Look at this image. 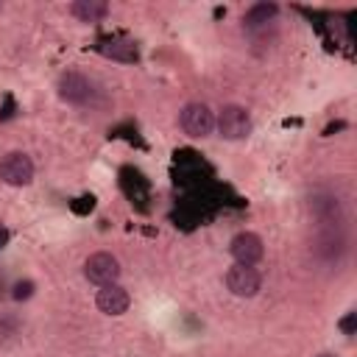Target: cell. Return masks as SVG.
Segmentation results:
<instances>
[{"instance_id":"12","label":"cell","mask_w":357,"mask_h":357,"mask_svg":"<svg viewBox=\"0 0 357 357\" xmlns=\"http://www.w3.org/2000/svg\"><path fill=\"white\" fill-rule=\"evenodd\" d=\"M11 296H14L17 301H25V298H31V296H33V282H31V279H22V282H17Z\"/></svg>"},{"instance_id":"1","label":"cell","mask_w":357,"mask_h":357,"mask_svg":"<svg viewBox=\"0 0 357 357\" xmlns=\"http://www.w3.org/2000/svg\"><path fill=\"white\" fill-rule=\"evenodd\" d=\"M215 128L223 139H245L251 134V112L240 103H226L215 117Z\"/></svg>"},{"instance_id":"15","label":"cell","mask_w":357,"mask_h":357,"mask_svg":"<svg viewBox=\"0 0 357 357\" xmlns=\"http://www.w3.org/2000/svg\"><path fill=\"white\" fill-rule=\"evenodd\" d=\"M324 357H326V354H324Z\"/></svg>"},{"instance_id":"10","label":"cell","mask_w":357,"mask_h":357,"mask_svg":"<svg viewBox=\"0 0 357 357\" xmlns=\"http://www.w3.org/2000/svg\"><path fill=\"white\" fill-rule=\"evenodd\" d=\"M276 14H279V6H276V3H254V6L243 14V28H245V31L265 28L268 22H273Z\"/></svg>"},{"instance_id":"9","label":"cell","mask_w":357,"mask_h":357,"mask_svg":"<svg viewBox=\"0 0 357 357\" xmlns=\"http://www.w3.org/2000/svg\"><path fill=\"white\" fill-rule=\"evenodd\" d=\"M98 50L106 56V59H114V61H123V64H134L139 59V50L134 42L123 39V36H106L98 42Z\"/></svg>"},{"instance_id":"2","label":"cell","mask_w":357,"mask_h":357,"mask_svg":"<svg viewBox=\"0 0 357 357\" xmlns=\"http://www.w3.org/2000/svg\"><path fill=\"white\" fill-rule=\"evenodd\" d=\"M178 126H181V131H184L187 137L204 139V137H209V134L215 131V112H212L206 103L192 100V103H187V106L178 112Z\"/></svg>"},{"instance_id":"11","label":"cell","mask_w":357,"mask_h":357,"mask_svg":"<svg viewBox=\"0 0 357 357\" xmlns=\"http://www.w3.org/2000/svg\"><path fill=\"white\" fill-rule=\"evenodd\" d=\"M70 14L81 22H100L109 14V6L103 0H75L70 6Z\"/></svg>"},{"instance_id":"8","label":"cell","mask_w":357,"mask_h":357,"mask_svg":"<svg viewBox=\"0 0 357 357\" xmlns=\"http://www.w3.org/2000/svg\"><path fill=\"white\" fill-rule=\"evenodd\" d=\"M95 304H98V310L106 312V315H123V312L131 307V296H128V290H126L123 284L114 282V284H103V287L98 290Z\"/></svg>"},{"instance_id":"5","label":"cell","mask_w":357,"mask_h":357,"mask_svg":"<svg viewBox=\"0 0 357 357\" xmlns=\"http://www.w3.org/2000/svg\"><path fill=\"white\" fill-rule=\"evenodd\" d=\"M0 181L8 187H28L33 181V162L22 151H8L0 159Z\"/></svg>"},{"instance_id":"13","label":"cell","mask_w":357,"mask_h":357,"mask_svg":"<svg viewBox=\"0 0 357 357\" xmlns=\"http://www.w3.org/2000/svg\"><path fill=\"white\" fill-rule=\"evenodd\" d=\"M337 326H340L343 335H354V329H357V312H346Z\"/></svg>"},{"instance_id":"3","label":"cell","mask_w":357,"mask_h":357,"mask_svg":"<svg viewBox=\"0 0 357 357\" xmlns=\"http://www.w3.org/2000/svg\"><path fill=\"white\" fill-rule=\"evenodd\" d=\"M120 273H123L120 259L114 254H109V251H95V254H89L84 259V276H86V282H92L98 287L114 284L120 279Z\"/></svg>"},{"instance_id":"14","label":"cell","mask_w":357,"mask_h":357,"mask_svg":"<svg viewBox=\"0 0 357 357\" xmlns=\"http://www.w3.org/2000/svg\"><path fill=\"white\" fill-rule=\"evenodd\" d=\"M8 237H11V234H8V229H6V226H0V248H6V245H8Z\"/></svg>"},{"instance_id":"6","label":"cell","mask_w":357,"mask_h":357,"mask_svg":"<svg viewBox=\"0 0 357 357\" xmlns=\"http://www.w3.org/2000/svg\"><path fill=\"white\" fill-rule=\"evenodd\" d=\"M226 287H229V293L231 296H237V298H251V296H257L259 293V287H262V276H259V271L254 268V265H231L229 271H226Z\"/></svg>"},{"instance_id":"7","label":"cell","mask_w":357,"mask_h":357,"mask_svg":"<svg viewBox=\"0 0 357 357\" xmlns=\"http://www.w3.org/2000/svg\"><path fill=\"white\" fill-rule=\"evenodd\" d=\"M229 254L237 265H257L265 257V243L257 231H237L229 240Z\"/></svg>"},{"instance_id":"4","label":"cell","mask_w":357,"mask_h":357,"mask_svg":"<svg viewBox=\"0 0 357 357\" xmlns=\"http://www.w3.org/2000/svg\"><path fill=\"white\" fill-rule=\"evenodd\" d=\"M56 92H59V98H61L64 103L86 106V103L92 100V95H95V86H92V81H89L84 73H78V70H67V73L59 75V81H56Z\"/></svg>"}]
</instances>
